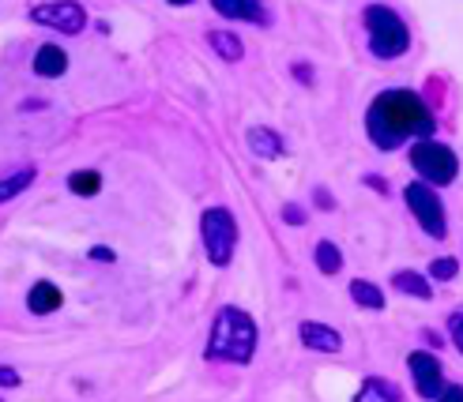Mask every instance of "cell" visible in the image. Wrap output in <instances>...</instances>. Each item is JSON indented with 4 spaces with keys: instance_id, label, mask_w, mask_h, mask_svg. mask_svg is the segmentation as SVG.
<instances>
[{
    "instance_id": "1",
    "label": "cell",
    "mask_w": 463,
    "mask_h": 402,
    "mask_svg": "<svg viewBox=\"0 0 463 402\" xmlns=\"http://www.w3.org/2000/svg\"><path fill=\"white\" fill-rule=\"evenodd\" d=\"M365 136L373 139L377 151H400L407 139L437 136V121L430 106L422 102V94H414L407 87H392V90H381L373 106H369Z\"/></svg>"
},
{
    "instance_id": "2",
    "label": "cell",
    "mask_w": 463,
    "mask_h": 402,
    "mask_svg": "<svg viewBox=\"0 0 463 402\" xmlns=\"http://www.w3.org/2000/svg\"><path fill=\"white\" fill-rule=\"evenodd\" d=\"M257 320L238 304H222L212 323V339H207V358L226 365H249L257 358Z\"/></svg>"
},
{
    "instance_id": "3",
    "label": "cell",
    "mask_w": 463,
    "mask_h": 402,
    "mask_svg": "<svg viewBox=\"0 0 463 402\" xmlns=\"http://www.w3.org/2000/svg\"><path fill=\"white\" fill-rule=\"evenodd\" d=\"M362 23H365V34H369V50H373L377 61H400L411 50V31L396 8L365 5Z\"/></svg>"
},
{
    "instance_id": "4",
    "label": "cell",
    "mask_w": 463,
    "mask_h": 402,
    "mask_svg": "<svg viewBox=\"0 0 463 402\" xmlns=\"http://www.w3.org/2000/svg\"><path fill=\"white\" fill-rule=\"evenodd\" d=\"M407 158H411V170L419 173V181H426V184H433V188L452 184L456 173H459L456 151L445 147V144H437L433 136H430V139H414V147H411Z\"/></svg>"
},
{
    "instance_id": "5",
    "label": "cell",
    "mask_w": 463,
    "mask_h": 402,
    "mask_svg": "<svg viewBox=\"0 0 463 402\" xmlns=\"http://www.w3.org/2000/svg\"><path fill=\"white\" fill-rule=\"evenodd\" d=\"M200 238H203L207 259L215 267H230V259L238 252V219L226 207H207L200 215Z\"/></svg>"
},
{
    "instance_id": "6",
    "label": "cell",
    "mask_w": 463,
    "mask_h": 402,
    "mask_svg": "<svg viewBox=\"0 0 463 402\" xmlns=\"http://www.w3.org/2000/svg\"><path fill=\"white\" fill-rule=\"evenodd\" d=\"M403 200L411 207V215L419 219V226L430 233L433 241H445L449 238V215H445V203L437 196V188L426 181H411L403 188Z\"/></svg>"
},
{
    "instance_id": "7",
    "label": "cell",
    "mask_w": 463,
    "mask_h": 402,
    "mask_svg": "<svg viewBox=\"0 0 463 402\" xmlns=\"http://www.w3.org/2000/svg\"><path fill=\"white\" fill-rule=\"evenodd\" d=\"M31 23H38V27L45 31H57V34H68L76 38L87 31V8L80 5V0H42V5H31L27 12Z\"/></svg>"
},
{
    "instance_id": "8",
    "label": "cell",
    "mask_w": 463,
    "mask_h": 402,
    "mask_svg": "<svg viewBox=\"0 0 463 402\" xmlns=\"http://www.w3.org/2000/svg\"><path fill=\"white\" fill-rule=\"evenodd\" d=\"M407 369H411V380H414V388H419L422 398H437V395H441V388H445V369H441V361H437L430 350L411 353Z\"/></svg>"
},
{
    "instance_id": "9",
    "label": "cell",
    "mask_w": 463,
    "mask_h": 402,
    "mask_svg": "<svg viewBox=\"0 0 463 402\" xmlns=\"http://www.w3.org/2000/svg\"><path fill=\"white\" fill-rule=\"evenodd\" d=\"M212 8H215L222 19L252 23V27H268V23H271L264 0H212Z\"/></svg>"
},
{
    "instance_id": "10",
    "label": "cell",
    "mask_w": 463,
    "mask_h": 402,
    "mask_svg": "<svg viewBox=\"0 0 463 402\" xmlns=\"http://www.w3.org/2000/svg\"><path fill=\"white\" fill-rule=\"evenodd\" d=\"M298 339H302V346L313 350V353H339L343 350L339 331L328 327V323H317V320H306L302 327H298Z\"/></svg>"
},
{
    "instance_id": "11",
    "label": "cell",
    "mask_w": 463,
    "mask_h": 402,
    "mask_svg": "<svg viewBox=\"0 0 463 402\" xmlns=\"http://www.w3.org/2000/svg\"><path fill=\"white\" fill-rule=\"evenodd\" d=\"M61 304H64V290L50 278H38L27 290V313L31 316H53V313H61Z\"/></svg>"
},
{
    "instance_id": "12",
    "label": "cell",
    "mask_w": 463,
    "mask_h": 402,
    "mask_svg": "<svg viewBox=\"0 0 463 402\" xmlns=\"http://www.w3.org/2000/svg\"><path fill=\"white\" fill-rule=\"evenodd\" d=\"M31 68H34L38 79H61L68 72V53L61 50L57 42H45V45H38V50H34Z\"/></svg>"
},
{
    "instance_id": "13",
    "label": "cell",
    "mask_w": 463,
    "mask_h": 402,
    "mask_svg": "<svg viewBox=\"0 0 463 402\" xmlns=\"http://www.w3.org/2000/svg\"><path fill=\"white\" fill-rule=\"evenodd\" d=\"M245 144H249L252 154L264 158V162H275V158H283V154H287L283 136L275 132V128H268V125H252V128L245 132Z\"/></svg>"
},
{
    "instance_id": "14",
    "label": "cell",
    "mask_w": 463,
    "mask_h": 402,
    "mask_svg": "<svg viewBox=\"0 0 463 402\" xmlns=\"http://www.w3.org/2000/svg\"><path fill=\"white\" fill-rule=\"evenodd\" d=\"M34 181H38V165H19V170H12L8 177H0V207L8 200H19Z\"/></svg>"
},
{
    "instance_id": "15",
    "label": "cell",
    "mask_w": 463,
    "mask_h": 402,
    "mask_svg": "<svg viewBox=\"0 0 463 402\" xmlns=\"http://www.w3.org/2000/svg\"><path fill=\"white\" fill-rule=\"evenodd\" d=\"M351 301L358 304V309L381 313V309H384V290L377 286V282H369V278H354V282H351Z\"/></svg>"
},
{
    "instance_id": "16",
    "label": "cell",
    "mask_w": 463,
    "mask_h": 402,
    "mask_svg": "<svg viewBox=\"0 0 463 402\" xmlns=\"http://www.w3.org/2000/svg\"><path fill=\"white\" fill-rule=\"evenodd\" d=\"M392 286H396L400 294H407V297H419V301H430L433 297L430 278L419 275V271H396V275H392Z\"/></svg>"
},
{
    "instance_id": "17",
    "label": "cell",
    "mask_w": 463,
    "mask_h": 402,
    "mask_svg": "<svg viewBox=\"0 0 463 402\" xmlns=\"http://www.w3.org/2000/svg\"><path fill=\"white\" fill-rule=\"evenodd\" d=\"M207 45H212V50H215L222 61H230V64H238V61L245 57L241 38L230 34V31H212V34H207Z\"/></svg>"
},
{
    "instance_id": "18",
    "label": "cell",
    "mask_w": 463,
    "mask_h": 402,
    "mask_svg": "<svg viewBox=\"0 0 463 402\" xmlns=\"http://www.w3.org/2000/svg\"><path fill=\"white\" fill-rule=\"evenodd\" d=\"M68 192L80 196V200L99 196L102 192V173L99 170H76V173H68Z\"/></svg>"
},
{
    "instance_id": "19",
    "label": "cell",
    "mask_w": 463,
    "mask_h": 402,
    "mask_svg": "<svg viewBox=\"0 0 463 402\" xmlns=\"http://www.w3.org/2000/svg\"><path fill=\"white\" fill-rule=\"evenodd\" d=\"M313 259H317V271L320 275H339L343 271V252H339L335 241H320L317 252H313Z\"/></svg>"
},
{
    "instance_id": "20",
    "label": "cell",
    "mask_w": 463,
    "mask_h": 402,
    "mask_svg": "<svg viewBox=\"0 0 463 402\" xmlns=\"http://www.w3.org/2000/svg\"><path fill=\"white\" fill-rule=\"evenodd\" d=\"M358 398H362V402H377V398H384V402H400V388H392L384 376H369V380L362 384V391H358Z\"/></svg>"
},
{
    "instance_id": "21",
    "label": "cell",
    "mask_w": 463,
    "mask_h": 402,
    "mask_svg": "<svg viewBox=\"0 0 463 402\" xmlns=\"http://www.w3.org/2000/svg\"><path fill=\"white\" fill-rule=\"evenodd\" d=\"M456 275H459V259L456 256H437L430 264V278H437V282H452Z\"/></svg>"
},
{
    "instance_id": "22",
    "label": "cell",
    "mask_w": 463,
    "mask_h": 402,
    "mask_svg": "<svg viewBox=\"0 0 463 402\" xmlns=\"http://www.w3.org/2000/svg\"><path fill=\"white\" fill-rule=\"evenodd\" d=\"M449 339H452V346L463 353V309H456V313L449 316Z\"/></svg>"
},
{
    "instance_id": "23",
    "label": "cell",
    "mask_w": 463,
    "mask_h": 402,
    "mask_svg": "<svg viewBox=\"0 0 463 402\" xmlns=\"http://www.w3.org/2000/svg\"><path fill=\"white\" fill-rule=\"evenodd\" d=\"M19 384H23L19 369H8V365H0V391H15Z\"/></svg>"
},
{
    "instance_id": "24",
    "label": "cell",
    "mask_w": 463,
    "mask_h": 402,
    "mask_svg": "<svg viewBox=\"0 0 463 402\" xmlns=\"http://www.w3.org/2000/svg\"><path fill=\"white\" fill-rule=\"evenodd\" d=\"M306 207H298V203H287L283 207V222H290V226H306Z\"/></svg>"
},
{
    "instance_id": "25",
    "label": "cell",
    "mask_w": 463,
    "mask_h": 402,
    "mask_svg": "<svg viewBox=\"0 0 463 402\" xmlns=\"http://www.w3.org/2000/svg\"><path fill=\"white\" fill-rule=\"evenodd\" d=\"M87 259H95V264H113V259H118V252L106 248V245H95V248L87 252Z\"/></svg>"
},
{
    "instance_id": "26",
    "label": "cell",
    "mask_w": 463,
    "mask_h": 402,
    "mask_svg": "<svg viewBox=\"0 0 463 402\" xmlns=\"http://www.w3.org/2000/svg\"><path fill=\"white\" fill-rule=\"evenodd\" d=\"M313 196H317V207H320V210H332V207H335V200H332L328 188H317Z\"/></svg>"
},
{
    "instance_id": "27",
    "label": "cell",
    "mask_w": 463,
    "mask_h": 402,
    "mask_svg": "<svg viewBox=\"0 0 463 402\" xmlns=\"http://www.w3.org/2000/svg\"><path fill=\"white\" fill-rule=\"evenodd\" d=\"M369 188H373V192H381V196H388V181L384 177H362Z\"/></svg>"
},
{
    "instance_id": "28",
    "label": "cell",
    "mask_w": 463,
    "mask_h": 402,
    "mask_svg": "<svg viewBox=\"0 0 463 402\" xmlns=\"http://www.w3.org/2000/svg\"><path fill=\"white\" fill-rule=\"evenodd\" d=\"M294 76H298V83H313V68L309 64H294Z\"/></svg>"
},
{
    "instance_id": "29",
    "label": "cell",
    "mask_w": 463,
    "mask_h": 402,
    "mask_svg": "<svg viewBox=\"0 0 463 402\" xmlns=\"http://www.w3.org/2000/svg\"><path fill=\"white\" fill-rule=\"evenodd\" d=\"M437 398H459V402H463V388H456V384H445V388H441V395H437Z\"/></svg>"
},
{
    "instance_id": "30",
    "label": "cell",
    "mask_w": 463,
    "mask_h": 402,
    "mask_svg": "<svg viewBox=\"0 0 463 402\" xmlns=\"http://www.w3.org/2000/svg\"><path fill=\"white\" fill-rule=\"evenodd\" d=\"M166 5H174V8H184V5H193V0H166Z\"/></svg>"
}]
</instances>
